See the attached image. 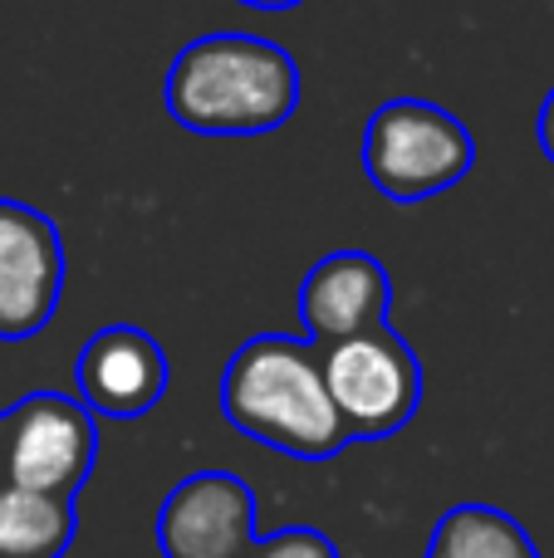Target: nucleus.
<instances>
[{"instance_id":"1","label":"nucleus","mask_w":554,"mask_h":558,"mask_svg":"<svg viewBox=\"0 0 554 558\" xmlns=\"http://www.w3.org/2000/svg\"><path fill=\"white\" fill-rule=\"evenodd\" d=\"M167 113L202 137H261L300 108V64L261 35H202L167 69Z\"/></svg>"},{"instance_id":"2","label":"nucleus","mask_w":554,"mask_h":558,"mask_svg":"<svg viewBox=\"0 0 554 558\" xmlns=\"http://www.w3.org/2000/svg\"><path fill=\"white\" fill-rule=\"evenodd\" d=\"M221 416L241 436L294 461H334L349 446L310 338H245L221 373Z\"/></svg>"},{"instance_id":"3","label":"nucleus","mask_w":554,"mask_h":558,"mask_svg":"<svg viewBox=\"0 0 554 558\" xmlns=\"http://www.w3.org/2000/svg\"><path fill=\"white\" fill-rule=\"evenodd\" d=\"M471 162L477 143L467 123L427 98H388L363 128V172L398 206L451 192Z\"/></svg>"},{"instance_id":"4","label":"nucleus","mask_w":554,"mask_h":558,"mask_svg":"<svg viewBox=\"0 0 554 558\" xmlns=\"http://www.w3.org/2000/svg\"><path fill=\"white\" fill-rule=\"evenodd\" d=\"M320 373L349 441L398 436L422 407V363L388 324L320 348Z\"/></svg>"},{"instance_id":"5","label":"nucleus","mask_w":554,"mask_h":558,"mask_svg":"<svg viewBox=\"0 0 554 558\" xmlns=\"http://www.w3.org/2000/svg\"><path fill=\"white\" fill-rule=\"evenodd\" d=\"M98 461V422L69 392H29L0 407V485L74 500Z\"/></svg>"},{"instance_id":"6","label":"nucleus","mask_w":554,"mask_h":558,"mask_svg":"<svg viewBox=\"0 0 554 558\" xmlns=\"http://www.w3.org/2000/svg\"><path fill=\"white\" fill-rule=\"evenodd\" d=\"M64 294V241L45 211L0 196V343L35 338Z\"/></svg>"},{"instance_id":"7","label":"nucleus","mask_w":554,"mask_h":558,"mask_svg":"<svg viewBox=\"0 0 554 558\" xmlns=\"http://www.w3.org/2000/svg\"><path fill=\"white\" fill-rule=\"evenodd\" d=\"M255 544V495L231 471H196L157 510L162 558H245Z\"/></svg>"},{"instance_id":"8","label":"nucleus","mask_w":554,"mask_h":558,"mask_svg":"<svg viewBox=\"0 0 554 558\" xmlns=\"http://www.w3.org/2000/svg\"><path fill=\"white\" fill-rule=\"evenodd\" d=\"M167 383H172V367H167L162 343L137 324H108L79 348L74 387L94 416L137 422L167 397Z\"/></svg>"},{"instance_id":"9","label":"nucleus","mask_w":554,"mask_h":558,"mask_svg":"<svg viewBox=\"0 0 554 558\" xmlns=\"http://www.w3.org/2000/svg\"><path fill=\"white\" fill-rule=\"evenodd\" d=\"M388 308H393V279L378 255L369 251L324 255L300 284V324L314 348L383 328Z\"/></svg>"},{"instance_id":"10","label":"nucleus","mask_w":554,"mask_h":558,"mask_svg":"<svg viewBox=\"0 0 554 558\" xmlns=\"http://www.w3.org/2000/svg\"><path fill=\"white\" fill-rule=\"evenodd\" d=\"M74 530V500L0 485V558H64Z\"/></svg>"},{"instance_id":"11","label":"nucleus","mask_w":554,"mask_h":558,"mask_svg":"<svg viewBox=\"0 0 554 558\" xmlns=\"http://www.w3.org/2000/svg\"><path fill=\"white\" fill-rule=\"evenodd\" d=\"M422 558H540L530 530L496 505H451L427 534Z\"/></svg>"},{"instance_id":"12","label":"nucleus","mask_w":554,"mask_h":558,"mask_svg":"<svg viewBox=\"0 0 554 558\" xmlns=\"http://www.w3.org/2000/svg\"><path fill=\"white\" fill-rule=\"evenodd\" d=\"M245 558H339V549L320 530H280L275 539H255Z\"/></svg>"},{"instance_id":"13","label":"nucleus","mask_w":554,"mask_h":558,"mask_svg":"<svg viewBox=\"0 0 554 558\" xmlns=\"http://www.w3.org/2000/svg\"><path fill=\"white\" fill-rule=\"evenodd\" d=\"M535 133H540V153L554 162V88L545 94V104H540V123H535Z\"/></svg>"},{"instance_id":"14","label":"nucleus","mask_w":554,"mask_h":558,"mask_svg":"<svg viewBox=\"0 0 554 558\" xmlns=\"http://www.w3.org/2000/svg\"><path fill=\"white\" fill-rule=\"evenodd\" d=\"M241 5H251V10H294V5H304V0H241Z\"/></svg>"}]
</instances>
